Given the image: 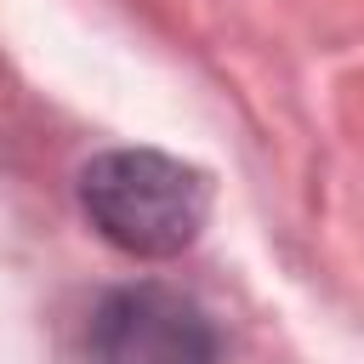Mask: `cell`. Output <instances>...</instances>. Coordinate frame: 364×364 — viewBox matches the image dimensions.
<instances>
[{"mask_svg": "<svg viewBox=\"0 0 364 364\" xmlns=\"http://www.w3.org/2000/svg\"><path fill=\"white\" fill-rule=\"evenodd\" d=\"M80 210L114 250L171 262L210 222V176L159 148H108L80 165Z\"/></svg>", "mask_w": 364, "mask_h": 364, "instance_id": "6da1fadb", "label": "cell"}, {"mask_svg": "<svg viewBox=\"0 0 364 364\" xmlns=\"http://www.w3.org/2000/svg\"><path fill=\"white\" fill-rule=\"evenodd\" d=\"M91 364H216V330L193 296L125 284L91 313Z\"/></svg>", "mask_w": 364, "mask_h": 364, "instance_id": "7a4b0ae2", "label": "cell"}]
</instances>
